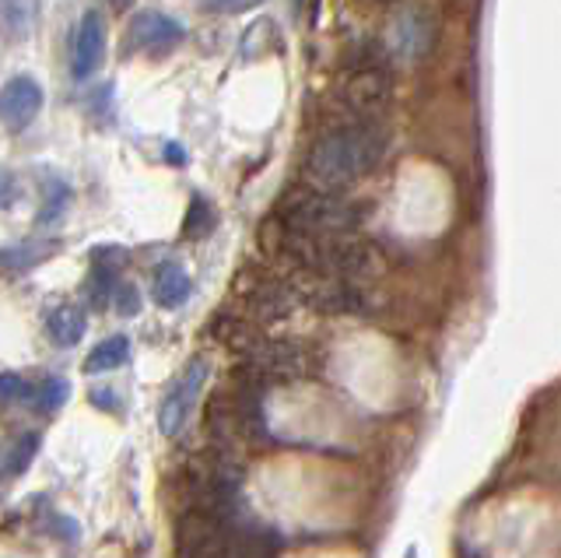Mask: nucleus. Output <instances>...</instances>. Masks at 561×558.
<instances>
[{
    "label": "nucleus",
    "mask_w": 561,
    "mask_h": 558,
    "mask_svg": "<svg viewBox=\"0 0 561 558\" xmlns=\"http://www.w3.org/2000/svg\"><path fill=\"white\" fill-rule=\"evenodd\" d=\"M390 137L379 124H341L327 130L306 155V176L316 190H344L365 180L386 159Z\"/></svg>",
    "instance_id": "f257e3e1"
},
{
    "label": "nucleus",
    "mask_w": 561,
    "mask_h": 558,
    "mask_svg": "<svg viewBox=\"0 0 561 558\" xmlns=\"http://www.w3.org/2000/svg\"><path fill=\"white\" fill-rule=\"evenodd\" d=\"M274 218L285 229L302 236H347L358 229L362 212L355 201L333 194V190L302 186V190H288L280 197Z\"/></svg>",
    "instance_id": "f03ea898"
},
{
    "label": "nucleus",
    "mask_w": 561,
    "mask_h": 558,
    "mask_svg": "<svg viewBox=\"0 0 561 558\" xmlns=\"http://www.w3.org/2000/svg\"><path fill=\"white\" fill-rule=\"evenodd\" d=\"M323 369V355L316 348L291 341V338H260L250 352H245L242 379H250L256 390L280 387V383L309 379Z\"/></svg>",
    "instance_id": "7ed1b4c3"
},
{
    "label": "nucleus",
    "mask_w": 561,
    "mask_h": 558,
    "mask_svg": "<svg viewBox=\"0 0 561 558\" xmlns=\"http://www.w3.org/2000/svg\"><path fill=\"white\" fill-rule=\"evenodd\" d=\"M239 299H242V320H250L253 327L271 323V320H285L302 306L291 288V282H280L271 274H256V271H242L239 274Z\"/></svg>",
    "instance_id": "20e7f679"
},
{
    "label": "nucleus",
    "mask_w": 561,
    "mask_h": 558,
    "mask_svg": "<svg viewBox=\"0 0 561 558\" xmlns=\"http://www.w3.org/2000/svg\"><path fill=\"white\" fill-rule=\"evenodd\" d=\"M337 99H341V106L351 113L347 124H376V116L390 106V99H393V81L382 67L365 64L344 78Z\"/></svg>",
    "instance_id": "39448f33"
},
{
    "label": "nucleus",
    "mask_w": 561,
    "mask_h": 558,
    "mask_svg": "<svg viewBox=\"0 0 561 558\" xmlns=\"http://www.w3.org/2000/svg\"><path fill=\"white\" fill-rule=\"evenodd\" d=\"M204 379H207V358H193L186 369L169 383L162 408H158V429H162V435H169V440H175V435L186 429L193 408H197V397L204 390Z\"/></svg>",
    "instance_id": "423d86ee"
},
{
    "label": "nucleus",
    "mask_w": 561,
    "mask_h": 558,
    "mask_svg": "<svg viewBox=\"0 0 561 558\" xmlns=\"http://www.w3.org/2000/svg\"><path fill=\"white\" fill-rule=\"evenodd\" d=\"M186 39V29L172 19V14H162V11H137L130 25H127V36H123V46H127V54H148V57H158V54H169Z\"/></svg>",
    "instance_id": "0eeeda50"
},
{
    "label": "nucleus",
    "mask_w": 561,
    "mask_h": 558,
    "mask_svg": "<svg viewBox=\"0 0 561 558\" xmlns=\"http://www.w3.org/2000/svg\"><path fill=\"white\" fill-rule=\"evenodd\" d=\"M105 43H110V36H105L102 11H84L75 29V43H70V78L75 81L92 78L105 60Z\"/></svg>",
    "instance_id": "6e6552de"
},
{
    "label": "nucleus",
    "mask_w": 561,
    "mask_h": 558,
    "mask_svg": "<svg viewBox=\"0 0 561 558\" xmlns=\"http://www.w3.org/2000/svg\"><path fill=\"white\" fill-rule=\"evenodd\" d=\"M39 113H43V89L32 75H18L0 89V124L8 130L18 134L32 127Z\"/></svg>",
    "instance_id": "1a4fd4ad"
},
{
    "label": "nucleus",
    "mask_w": 561,
    "mask_h": 558,
    "mask_svg": "<svg viewBox=\"0 0 561 558\" xmlns=\"http://www.w3.org/2000/svg\"><path fill=\"white\" fill-rule=\"evenodd\" d=\"M151 292H154V303L162 306V309H175V306H183V303L190 299L193 282H190V274H186L180 264H172V260H165V264H158V267H154Z\"/></svg>",
    "instance_id": "9d476101"
},
{
    "label": "nucleus",
    "mask_w": 561,
    "mask_h": 558,
    "mask_svg": "<svg viewBox=\"0 0 561 558\" xmlns=\"http://www.w3.org/2000/svg\"><path fill=\"white\" fill-rule=\"evenodd\" d=\"M46 330H49V338L57 341L60 348H75L84 338V330H88L84 306L60 303V306L46 309Z\"/></svg>",
    "instance_id": "9b49d317"
},
{
    "label": "nucleus",
    "mask_w": 561,
    "mask_h": 558,
    "mask_svg": "<svg viewBox=\"0 0 561 558\" xmlns=\"http://www.w3.org/2000/svg\"><path fill=\"white\" fill-rule=\"evenodd\" d=\"M60 250V242H49V239H39V242H22V247H8L0 250V271H32L39 267L43 260H49L53 253Z\"/></svg>",
    "instance_id": "f8f14e48"
},
{
    "label": "nucleus",
    "mask_w": 561,
    "mask_h": 558,
    "mask_svg": "<svg viewBox=\"0 0 561 558\" xmlns=\"http://www.w3.org/2000/svg\"><path fill=\"white\" fill-rule=\"evenodd\" d=\"M127 358H130V338L116 334V338L102 341V344L92 348V352H88V358H84V373H88V376L113 373V369H119V365L127 362Z\"/></svg>",
    "instance_id": "ddd939ff"
},
{
    "label": "nucleus",
    "mask_w": 561,
    "mask_h": 558,
    "mask_svg": "<svg viewBox=\"0 0 561 558\" xmlns=\"http://www.w3.org/2000/svg\"><path fill=\"white\" fill-rule=\"evenodd\" d=\"M39 453V435L35 432H25L22 440H14L11 446H0V478H14L28 470L32 457Z\"/></svg>",
    "instance_id": "4468645a"
},
{
    "label": "nucleus",
    "mask_w": 561,
    "mask_h": 558,
    "mask_svg": "<svg viewBox=\"0 0 561 558\" xmlns=\"http://www.w3.org/2000/svg\"><path fill=\"white\" fill-rule=\"evenodd\" d=\"M218 225V212L210 207V201L204 194H193L190 207H186V218H183V236L186 239H204L215 232Z\"/></svg>",
    "instance_id": "2eb2a0df"
},
{
    "label": "nucleus",
    "mask_w": 561,
    "mask_h": 558,
    "mask_svg": "<svg viewBox=\"0 0 561 558\" xmlns=\"http://www.w3.org/2000/svg\"><path fill=\"white\" fill-rule=\"evenodd\" d=\"M67 397H70V383L64 376H49L43 379L39 387H32V408L39 411V414H57L64 405H67Z\"/></svg>",
    "instance_id": "dca6fc26"
},
{
    "label": "nucleus",
    "mask_w": 561,
    "mask_h": 558,
    "mask_svg": "<svg viewBox=\"0 0 561 558\" xmlns=\"http://www.w3.org/2000/svg\"><path fill=\"white\" fill-rule=\"evenodd\" d=\"M43 186H46V201H43V212H39V225H49V221H57V218L67 212V204H70V186H67L60 176H49Z\"/></svg>",
    "instance_id": "f3484780"
},
{
    "label": "nucleus",
    "mask_w": 561,
    "mask_h": 558,
    "mask_svg": "<svg viewBox=\"0 0 561 558\" xmlns=\"http://www.w3.org/2000/svg\"><path fill=\"white\" fill-rule=\"evenodd\" d=\"M32 22V4L28 0H0V29L8 36H25Z\"/></svg>",
    "instance_id": "a211bd4d"
},
{
    "label": "nucleus",
    "mask_w": 561,
    "mask_h": 558,
    "mask_svg": "<svg viewBox=\"0 0 561 558\" xmlns=\"http://www.w3.org/2000/svg\"><path fill=\"white\" fill-rule=\"evenodd\" d=\"M28 397H32V383H25L14 373L0 376V405H18V400H28Z\"/></svg>",
    "instance_id": "6ab92c4d"
},
{
    "label": "nucleus",
    "mask_w": 561,
    "mask_h": 558,
    "mask_svg": "<svg viewBox=\"0 0 561 558\" xmlns=\"http://www.w3.org/2000/svg\"><path fill=\"white\" fill-rule=\"evenodd\" d=\"M119 317H137L140 312V292L130 285V282H119L116 292H113V303H110Z\"/></svg>",
    "instance_id": "aec40b11"
},
{
    "label": "nucleus",
    "mask_w": 561,
    "mask_h": 558,
    "mask_svg": "<svg viewBox=\"0 0 561 558\" xmlns=\"http://www.w3.org/2000/svg\"><path fill=\"white\" fill-rule=\"evenodd\" d=\"M260 4H263V0H204V8L210 14H245V11H253Z\"/></svg>",
    "instance_id": "412c9836"
},
{
    "label": "nucleus",
    "mask_w": 561,
    "mask_h": 558,
    "mask_svg": "<svg viewBox=\"0 0 561 558\" xmlns=\"http://www.w3.org/2000/svg\"><path fill=\"white\" fill-rule=\"evenodd\" d=\"M18 197H22V186H18V180L11 176V172L0 166V212H8V207L18 204Z\"/></svg>",
    "instance_id": "4be33fe9"
},
{
    "label": "nucleus",
    "mask_w": 561,
    "mask_h": 558,
    "mask_svg": "<svg viewBox=\"0 0 561 558\" xmlns=\"http://www.w3.org/2000/svg\"><path fill=\"white\" fill-rule=\"evenodd\" d=\"M113 397H116L113 390H92V405L95 408H105V411H119V405H116Z\"/></svg>",
    "instance_id": "5701e85b"
},
{
    "label": "nucleus",
    "mask_w": 561,
    "mask_h": 558,
    "mask_svg": "<svg viewBox=\"0 0 561 558\" xmlns=\"http://www.w3.org/2000/svg\"><path fill=\"white\" fill-rule=\"evenodd\" d=\"M162 155H165V159H169L172 166H183V162H186V151H183L180 145H172V141L162 148Z\"/></svg>",
    "instance_id": "b1692460"
},
{
    "label": "nucleus",
    "mask_w": 561,
    "mask_h": 558,
    "mask_svg": "<svg viewBox=\"0 0 561 558\" xmlns=\"http://www.w3.org/2000/svg\"><path fill=\"white\" fill-rule=\"evenodd\" d=\"M362 4H373V8H382V4H393V0H362Z\"/></svg>",
    "instance_id": "393cba45"
},
{
    "label": "nucleus",
    "mask_w": 561,
    "mask_h": 558,
    "mask_svg": "<svg viewBox=\"0 0 561 558\" xmlns=\"http://www.w3.org/2000/svg\"><path fill=\"white\" fill-rule=\"evenodd\" d=\"M113 4H116V8H123V4H127V0H113Z\"/></svg>",
    "instance_id": "a878e982"
}]
</instances>
